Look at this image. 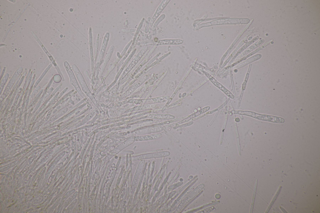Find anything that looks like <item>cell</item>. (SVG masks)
I'll list each match as a JSON object with an SVG mask.
<instances>
[{
  "mask_svg": "<svg viewBox=\"0 0 320 213\" xmlns=\"http://www.w3.org/2000/svg\"><path fill=\"white\" fill-rule=\"evenodd\" d=\"M250 116L259 120L272 123H282L285 122V119L281 117L259 114V113L253 112H250Z\"/></svg>",
  "mask_w": 320,
  "mask_h": 213,
  "instance_id": "cell-1",
  "label": "cell"
},
{
  "mask_svg": "<svg viewBox=\"0 0 320 213\" xmlns=\"http://www.w3.org/2000/svg\"><path fill=\"white\" fill-rule=\"evenodd\" d=\"M72 68L80 85L83 91L87 95L89 96H92L91 93L88 86H87L84 79L78 68L75 65H73Z\"/></svg>",
  "mask_w": 320,
  "mask_h": 213,
  "instance_id": "cell-2",
  "label": "cell"
},
{
  "mask_svg": "<svg viewBox=\"0 0 320 213\" xmlns=\"http://www.w3.org/2000/svg\"><path fill=\"white\" fill-rule=\"evenodd\" d=\"M65 67L70 78L71 84L75 87L76 90L80 94H82L83 93L80 89L73 72L67 62H65Z\"/></svg>",
  "mask_w": 320,
  "mask_h": 213,
  "instance_id": "cell-3",
  "label": "cell"
},
{
  "mask_svg": "<svg viewBox=\"0 0 320 213\" xmlns=\"http://www.w3.org/2000/svg\"><path fill=\"white\" fill-rule=\"evenodd\" d=\"M205 74L208 77L210 81L215 86L220 89L227 96L233 99L234 96L229 91L223 86L221 84L218 82L213 77L207 73L205 72Z\"/></svg>",
  "mask_w": 320,
  "mask_h": 213,
  "instance_id": "cell-4",
  "label": "cell"
},
{
  "mask_svg": "<svg viewBox=\"0 0 320 213\" xmlns=\"http://www.w3.org/2000/svg\"><path fill=\"white\" fill-rule=\"evenodd\" d=\"M109 33H106L104 38V39L103 43L102 44V46L101 51L100 53L99 59V61L102 59L103 57L109 40Z\"/></svg>",
  "mask_w": 320,
  "mask_h": 213,
  "instance_id": "cell-5",
  "label": "cell"
},
{
  "mask_svg": "<svg viewBox=\"0 0 320 213\" xmlns=\"http://www.w3.org/2000/svg\"><path fill=\"white\" fill-rule=\"evenodd\" d=\"M157 45H179L183 43V40L180 39H165L157 41Z\"/></svg>",
  "mask_w": 320,
  "mask_h": 213,
  "instance_id": "cell-6",
  "label": "cell"
},
{
  "mask_svg": "<svg viewBox=\"0 0 320 213\" xmlns=\"http://www.w3.org/2000/svg\"><path fill=\"white\" fill-rule=\"evenodd\" d=\"M261 57L262 55L261 54H259L256 55L245 61L241 63V64H239L237 67L238 68H239L243 67L250 63L259 60L261 58Z\"/></svg>",
  "mask_w": 320,
  "mask_h": 213,
  "instance_id": "cell-7",
  "label": "cell"
},
{
  "mask_svg": "<svg viewBox=\"0 0 320 213\" xmlns=\"http://www.w3.org/2000/svg\"><path fill=\"white\" fill-rule=\"evenodd\" d=\"M137 56V57L129 65L127 68L125 70V72L123 73L122 76H121V79H123L124 77L127 75L130 71L133 68L136 64L138 62L140 58L141 57V56Z\"/></svg>",
  "mask_w": 320,
  "mask_h": 213,
  "instance_id": "cell-8",
  "label": "cell"
},
{
  "mask_svg": "<svg viewBox=\"0 0 320 213\" xmlns=\"http://www.w3.org/2000/svg\"><path fill=\"white\" fill-rule=\"evenodd\" d=\"M264 42H265L264 39H262L260 40L258 42H257L254 45H253L251 47H250L247 50H246L243 53V54L242 55V56H241V57L243 56L244 55H246L247 53H249L250 52H251L253 50H254L255 49H256V48H257L260 45H262V44H263Z\"/></svg>",
  "mask_w": 320,
  "mask_h": 213,
  "instance_id": "cell-9",
  "label": "cell"
},
{
  "mask_svg": "<svg viewBox=\"0 0 320 213\" xmlns=\"http://www.w3.org/2000/svg\"><path fill=\"white\" fill-rule=\"evenodd\" d=\"M272 40H271L269 42H267V43H266L265 45H264L263 46H261V47H260L258 49H256V50H255L254 52H253L252 53H251L249 54L246 57H245L244 58H243V59H242L241 60V61H243V60H244L246 59L247 58H248V57H249L253 55L255 53H256L257 52H259L260 50L263 49V48H264L267 45H269V44H270V42H271V41Z\"/></svg>",
  "mask_w": 320,
  "mask_h": 213,
  "instance_id": "cell-10",
  "label": "cell"
},
{
  "mask_svg": "<svg viewBox=\"0 0 320 213\" xmlns=\"http://www.w3.org/2000/svg\"><path fill=\"white\" fill-rule=\"evenodd\" d=\"M210 109V107H205L204 108H203L199 111L197 112L196 113H194V114L192 115L191 116L188 117V120H189L192 118L195 117L196 116H198L203 114V113H204L206 112L207 111Z\"/></svg>",
  "mask_w": 320,
  "mask_h": 213,
  "instance_id": "cell-11",
  "label": "cell"
},
{
  "mask_svg": "<svg viewBox=\"0 0 320 213\" xmlns=\"http://www.w3.org/2000/svg\"><path fill=\"white\" fill-rule=\"evenodd\" d=\"M252 65V64H250V65H249V69H248V72H247V74H246V76L245 80H244V83H243V84H242V90L243 91L245 89V88H246V86L247 82H248V79H249V77L250 74V72H251V68Z\"/></svg>",
  "mask_w": 320,
  "mask_h": 213,
  "instance_id": "cell-12",
  "label": "cell"
}]
</instances>
